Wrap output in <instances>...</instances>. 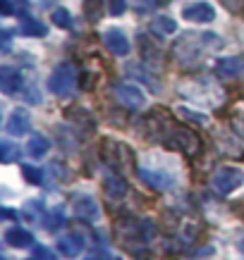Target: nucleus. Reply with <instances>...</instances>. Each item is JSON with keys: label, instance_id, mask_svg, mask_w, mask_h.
I'll return each instance as SVG.
<instances>
[{"label": "nucleus", "instance_id": "nucleus-26", "mask_svg": "<svg viewBox=\"0 0 244 260\" xmlns=\"http://www.w3.org/2000/svg\"><path fill=\"white\" fill-rule=\"evenodd\" d=\"M223 5L230 8L232 12H242L244 10V0H223Z\"/></svg>", "mask_w": 244, "mask_h": 260}, {"label": "nucleus", "instance_id": "nucleus-6", "mask_svg": "<svg viewBox=\"0 0 244 260\" xmlns=\"http://www.w3.org/2000/svg\"><path fill=\"white\" fill-rule=\"evenodd\" d=\"M139 174H142V179L146 184L156 186V189H170V186H175V174L168 172V170H160L158 165L153 167V162L139 167Z\"/></svg>", "mask_w": 244, "mask_h": 260}, {"label": "nucleus", "instance_id": "nucleus-16", "mask_svg": "<svg viewBox=\"0 0 244 260\" xmlns=\"http://www.w3.org/2000/svg\"><path fill=\"white\" fill-rule=\"evenodd\" d=\"M48 148H50V141H48L43 134H34L32 139H29V146H26L32 158H43L48 153Z\"/></svg>", "mask_w": 244, "mask_h": 260}, {"label": "nucleus", "instance_id": "nucleus-12", "mask_svg": "<svg viewBox=\"0 0 244 260\" xmlns=\"http://www.w3.org/2000/svg\"><path fill=\"white\" fill-rule=\"evenodd\" d=\"M218 74L225 79H237L244 74V57L235 55V57H223L218 62Z\"/></svg>", "mask_w": 244, "mask_h": 260}, {"label": "nucleus", "instance_id": "nucleus-11", "mask_svg": "<svg viewBox=\"0 0 244 260\" xmlns=\"http://www.w3.org/2000/svg\"><path fill=\"white\" fill-rule=\"evenodd\" d=\"M0 88H3V93H8V95L17 93V91L22 88V74H19V70L5 64V67L0 70Z\"/></svg>", "mask_w": 244, "mask_h": 260}, {"label": "nucleus", "instance_id": "nucleus-5", "mask_svg": "<svg viewBox=\"0 0 244 260\" xmlns=\"http://www.w3.org/2000/svg\"><path fill=\"white\" fill-rule=\"evenodd\" d=\"M113 93H115V98H118L125 108H129V110H139V108L146 105V95L142 93V88L137 86V84H115V86H113Z\"/></svg>", "mask_w": 244, "mask_h": 260}, {"label": "nucleus", "instance_id": "nucleus-19", "mask_svg": "<svg viewBox=\"0 0 244 260\" xmlns=\"http://www.w3.org/2000/svg\"><path fill=\"white\" fill-rule=\"evenodd\" d=\"M53 24H58L60 29H70V26H72L70 10H65V8H56V10H53Z\"/></svg>", "mask_w": 244, "mask_h": 260}, {"label": "nucleus", "instance_id": "nucleus-15", "mask_svg": "<svg viewBox=\"0 0 244 260\" xmlns=\"http://www.w3.org/2000/svg\"><path fill=\"white\" fill-rule=\"evenodd\" d=\"M105 193L111 198H115V201H120V198L127 193V181L120 177V174H105Z\"/></svg>", "mask_w": 244, "mask_h": 260}, {"label": "nucleus", "instance_id": "nucleus-18", "mask_svg": "<svg viewBox=\"0 0 244 260\" xmlns=\"http://www.w3.org/2000/svg\"><path fill=\"white\" fill-rule=\"evenodd\" d=\"M151 29H153V31H158V34H175V31H177V24H175L173 17H153Z\"/></svg>", "mask_w": 244, "mask_h": 260}, {"label": "nucleus", "instance_id": "nucleus-30", "mask_svg": "<svg viewBox=\"0 0 244 260\" xmlns=\"http://www.w3.org/2000/svg\"><path fill=\"white\" fill-rule=\"evenodd\" d=\"M3 15H12V5H10V0H3Z\"/></svg>", "mask_w": 244, "mask_h": 260}, {"label": "nucleus", "instance_id": "nucleus-22", "mask_svg": "<svg viewBox=\"0 0 244 260\" xmlns=\"http://www.w3.org/2000/svg\"><path fill=\"white\" fill-rule=\"evenodd\" d=\"M32 260H58V258L50 248H46V246H36L34 253H32Z\"/></svg>", "mask_w": 244, "mask_h": 260}, {"label": "nucleus", "instance_id": "nucleus-8", "mask_svg": "<svg viewBox=\"0 0 244 260\" xmlns=\"http://www.w3.org/2000/svg\"><path fill=\"white\" fill-rule=\"evenodd\" d=\"M72 208H74V215H77L79 220H87V222H96L98 220V215H101V208H98V203H96V198L89 196V193H79V196H74Z\"/></svg>", "mask_w": 244, "mask_h": 260}, {"label": "nucleus", "instance_id": "nucleus-28", "mask_svg": "<svg viewBox=\"0 0 244 260\" xmlns=\"http://www.w3.org/2000/svg\"><path fill=\"white\" fill-rule=\"evenodd\" d=\"M0 215H3V217H8V220H15V217H17V213H15V210H10V208H3V213H0Z\"/></svg>", "mask_w": 244, "mask_h": 260}, {"label": "nucleus", "instance_id": "nucleus-20", "mask_svg": "<svg viewBox=\"0 0 244 260\" xmlns=\"http://www.w3.org/2000/svg\"><path fill=\"white\" fill-rule=\"evenodd\" d=\"M0 150H3V155H0L3 162H12L15 158H19V148L10 141H0Z\"/></svg>", "mask_w": 244, "mask_h": 260}, {"label": "nucleus", "instance_id": "nucleus-9", "mask_svg": "<svg viewBox=\"0 0 244 260\" xmlns=\"http://www.w3.org/2000/svg\"><path fill=\"white\" fill-rule=\"evenodd\" d=\"M103 41H105V48L111 50L113 55L125 57V55H129V50H132V46H129V41H127L122 29H108V31L103 34Z\"/></svg>", "mask_w": 244, "mask_h": 260}, {"label": "nucleus", "instance_id": "nucleus-2", "mask_svg": "<svg viewBox=\"0 0 244 260\" xmlns=\"http://www.w3.org/2000/svg\"><path fill=\"white\" fill-rule=\"evenodd\" d=\"M244 184V170L235 165H225L221 170H215L211 177V189L215 193H221V196H230V193H235L239 186Z\"/></svg>", "mask_w": 244, "mask_h": 260}, {"label": "nucleus", "instance_id": "nucleus-21", "mask_svg": "<svg viewBox=\"0 0 244 260\" xmlns=\"http://www.w3.org/2000/svg\"><path fill=\"white\" fill-rule=\"evenodd\" d=\"M22 172H24V179L29 181V184H41V179H43L41 170L34 165H22Z\"/></svg>", "mask_w": 244, "mask_h": 260}, {"label": "nucleus", "instance_id": "nucleus-10", "mask_svg": "<svg viewBox=\"0 0 244 260\" xmlns=\"http://www.w3.org/2000/svg\"><path fill=\"white\" fill-rule=\"evenodd\" d=\"M29 126H32L29 112L24 110V108H17V110L10 112L8 124H5V132H8L10 136H24L26 132H29Z\"/></svg>", "mask_w": 244, "mask_h": 260}, {"label": "nucleus", "instance_id": "nucleus-31", "mask_svg": "<svg viewBox=\"0 0 244 260\" xmlns=\"http://www.w3.org/2000/svg\"><path fill=\"white\" fill-rule=\"evenodd\" d=\"M239 251L244 253V239H242V241H239Z\"/></svg>", "mask_w": 244, "mask_h": 260}, {"label": "nucleus", "instance_id": "nucleus-23", "mask_svg": "<svg viewBox=\"0 0 244 260\" xmlns=\"http://www.w3.org/2000/svg\"><path fill=\"white\" fill-rule=\"evenodd\" d=\"M182 115L184 119H189V122H199V124H208V119L204 117V115H197V112H189V110H184V108H180L177 110Z\"/></svg>", "mask_w": 244, "mask_h": 260}, {"label": "nucleus", "instance_id": "nucleus-3", "mask_svg": "<svg viewBox=\"0 0 244 260\" xmlns=\"http://www.w3.org/2000/svg\"><path fill=\"white\" fill-rule=\"evenodd\" d=\"M166 141H168V146H170V148L184 153L187 158H194V155H199V150H201V139H199L192 129H184V126L173 129V132L168 134Z\"/></svg>", "mask_w": 244, "mask_h": 260}, {"label": "nucleus", "instance_id": "nucleus-7", "mask_svg": "<svg viewBox=\"0 0 244 260\" xmlns=\"http://www.w3.org/2000/svg\"><path fill=\"white\" fill-rule=\"evenodd\" d=\"M182 17H184L187 22H194V24H208V22L215 19V10H213L211 3H206V0H197V3L184 5Z\"/></svg>", "mask_w": 244, "mask_h": 260}, {"label": "nucleus", "instance_id": "nucleus-24", "mask_svg": "<svg viewBox=\"0 0 244 260\" xmlns=\"http://www.w3.org/2000/svg\"><path fill=\"white\" fill-rule=\"evenodd\" d=\"M232 129H235L237 134L244 139V112H239V115H235V117H232Z\"/></svg>", "mask_w": 244, "mask_h": 260}, {"label": "nucleus", "instance_id": "nucleus-17", "mask_svg": "<svg viewBox=\"0 0 244 260\" xmlns=\"http://www.w3.org/2000/svg\"><path fill=\"white\" fill-rule=\"evenodd\" d=\"M22 34H24V36H46L48 29H46V24H41L39 19L24 17V22H22Z\"/></svg>", "mask_w": 244, "mask_h": 260}, {"label": "nucleus", "instance_id": "nucleus-4", "mask_svg": "<svg viewBox=\"0 0 244 260\" xmlns=\"http://www.w3.org/2000/svg\"><path fill=\"white\" fill-rule=\"evenodd\" d=\"M74 84H77V74H74V67L70 62H63L58 64L53 74H50V79H48V88H50V93L60 95H70L74 91Z\"/></svg>", "mask_w": 244, "mask_h": 260}, {"label": "nucleus", "instance_id": "nucleus-25", "mask_svg": "<svg viewBox=\"0 0 244 260\" xmlns=\"http://www.w3.org/2000/svg\"><path fill=\"white\" fill-rule=\"evenodd\" d=\"M125 0H111V15H115V17H120L122 12H125Z\"/></svg>", "mask_w": 244, "mask_h": 260}, {"label": "nucleus", "instance_id": "nucleus-13", "mask_svg": "<svg viewBox=\"0 0 244 260\" xmlns=\"http://www.w3.org/2000/svg\"><path fill=\"white\" fill-rule=\"evenodd\" d=\"M84 248V241L77 237V234H67V237L58 239V253L65 255V258H77Z\"/></svg>", "mask_w": 244, "mask_h": 260}, {"label": "nucleus", "instance_id": "nucleus-14", "mask_svg": "<svg viewBox=\"0 0 244 260\" xmlns=\"http://www.w3.org/2000/svg\"><path fill=\"white\" fill-rule=\"evenodd\" d=\"M5 244L12 248H29L34 244V237L22 227H10L5 232Z\"/></svg>", "mask_w": 244, "mask_h": 260}, {"label": "nucleus", "instance_id": "nucleus-29", "mask_svg": "<svg viewBox=\"0 0 244 260\" xmlns=\"http://www.w3.org/2000/svg\"><path fill=\"white\" fill-rule=\"evenodd\" d=\"M3 50H5V53L10 50V34L8 31H3Z\"/></svg>", "mask_w": 244, "mask_h": 260}, {"label": "nucleus", "instance_id": "nucleus-27", "mask_svg": "<svg viewBox=\"0 0 244 260\" xmlns=\"http://www.w3.org/2000/svg\"><path fill=\"white\" fill-rule=\"evenodd\" d=\"M84 260H111V255L105 251H94V253H89Z\"/></svg>", "mask_w": 244, "mask_h": 260}, {"label": "nucleus", "instance_id": "nucleus-1", "mask_svg": "<svg viewBox=\"0 0 244 260\" xmlns=\"http://www.w3.org/2000/svg\"><path fill=\"white\" fill-rule=\"evenodd\" d=\"M223 46V39L215 34H184L175 41L173 57L182 67H197L204 60L206 53L218 50Z\"/></svg>", "mask_w": 244, "mask_h": 260}]
</instances>
